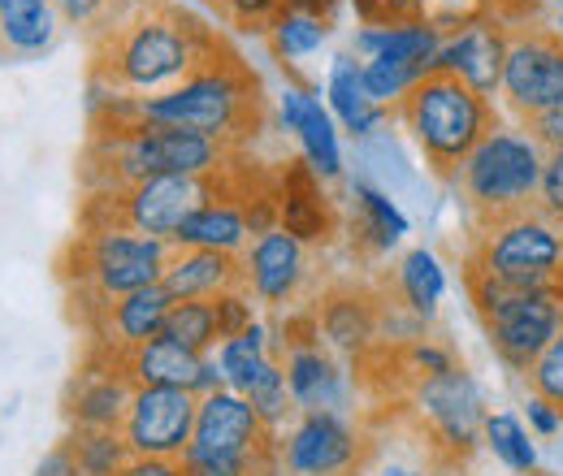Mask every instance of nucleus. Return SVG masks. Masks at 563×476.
Wrapping results in <instances>:
<instances>
[{
	"instance_id": "obj_1",
	"label": "nucleus",
	"mask_w": 563,
	"mask_h": 476,
	"mask_svg": "<svg viewBox=\"0 0 563 476\" xmlns=\"http://www.w3.org/2000/svg\"><path fill=\"white\" fill-rule=\"evenodd\" d=\"M221 48L225 40L174 0H122L91 35V96H161Z\"/></svg>"
},
{
	"instance_id": "obj_2",
	"label": "nucleus",
	"mask_w": 563,
	"mask_h": 476,
	"mask_svg": "<svg viewBox=\"0 0 563 476\" xmlns=\"http://www.w3.org/2000/svg\"><path fill=\"white\" fill-rule=\"evenodd\" d=\"M135 118L161 122V126H183V131L209 135L225 143L230 152H239L265 126V91L252 69L230 48H221L209 66H200L178 87L135 100Z\"/></svg>"
},
{
	"instance_id": "obj_3",
	"label": "nucleus",
	"mask_w": 563,
	"mask_h": 476,
	"mask_svg": "<svg viewBox=\"0 0 563 476\" xmlns=\"http://www.w3.org/2000/svg\"><path fill=\"white\" fill-rule=\"evenodd\" d=\"M239 152L209 135L161 126V122H122V126H91L87 143V187L118 191L147 178L174 174H221Z\"/></svg>"
},
{
	"instance_id": "obj_4",
	"label": "nucleus",
	"mask_w": 563,
	"mask_h": 476,
	"mask_svg": "<svg viewBox=\"0 0 563 476\" xmlns=\"http://www.w3.org/2000/svg\"><path fill=\"white\" fill-rule=\"evenodd\" d=\"M252 178V165L239 156L221 174H174V178H147L118 191H91L82 208V230H135L147 239H161L174 247L183 221L217 196H239Z\"/></svg>"
},
{
	"instance_id": "obj_5",
	"label": "nucleus",
	"mask_w": 563,
	"mask_h": 476,
	"mask_svg": "<svg viewBox=\"0 0 563 476\" xmlns=\"http://www.w3.org/2000/svg\"><path fill=\"white\" fill-rule=\"evenodd\" d=\"M395 113L408 126L429 174L442 182H455L468 152L490 135L494 126H503L490 96L473 91L468 82H460L455 74H442V69L424 74Z\"/></svg>"
},
{
	"instance_id": "obj_6",
	"label": "nucleus",
	"mask_w": 563,
	"mask_h": 476,
	"mask_svg": "<svg viewBox=\"0 0 563 476\" xmlns=\"http://www.w3.org/2000/svg\"><path fill=\"white\" fill-rule=\"evenodd\" d=\"M464 273H482L520 290H555L563 286V225L542 208L477 221Z\"/></svg>"
},
{
	"instance_id": "obj_7",
	"label": "nucleus",
	"mask_w": 563,
	"mask_h": 476,
	"mask_svg": "<svg viewBox=\"0 0 563 476\" xmlns=\"http://www.w3.org/2000/svg\"><path fill=\"white\" fill-rule=\"evenodd\" d=\"M542 165H547V152L525 126H494L490 135L468 152V160L460 165L451 187L464 196L473 225H477V221L538 208Z\"/></svg>"
},
{
	"instance_id": "obj_8",
	"label": "nucleus",
	"mask_w": 563,
	"mask_h": 476,
	"mask_svg": "<svg viewBox=\"0 0 563 476\" xmlns=\"http://www.w3.org/2000/svg\"><path fill=\"white\" fill-rule=\"evenodd\" d=\"M473 312L486 330V342L503 368L529 373L533 359L563 334V286L555 290H520L482 273H464Z\"/></svg>"
},
{
	"instance_id": "obj_9",
	"label": "nucleus",
	"mask_w": 563,
	"mask_h": 476,
	"mask_svg": "<svg viewBox=\"0 0 563 476\" xmlns=\"http://www.w3.org/2000/svg\"><path fill=\"white\" fill-rule=\"evenodd\" d=\"M169 252H174L169 243L135 230H82L66 247L62 273L78 286V295H87L100 308L109 299L156 286Z\"/></svg>"
},
{
	"instance_id": "obj_10",
	"label": "nucleus",
	"mask_w": 563,
	"mask_h": 476,
	"mask_svg": "<svg viewBox=\"0 0 563 476\" xmlns=\"http://www.w3.org/2000/svg\"><path fill=\"white\" fill-rule=\"evenodd\" d=\"M408 416L421 424V433L429 438V446L438 451L442 468H460L473 460V451L482 446V429H486V399L477 377L455 364L438 377H424L408 390L404 399Z\"/></svg>"
},
{
	"instance_id": "obj_11",
	"label": "nucleus",
	"mask_w": 563,
	"mask_h": 476,
	"mask_svg": "<svg viewBox=\"0 0 563 476\" xmlns=\"http://www.w3.org/2000/svg\"><path fill=\"white\" fill-rule=\"evenodd\" d=\"M498 96L507 109L529 126L542 113L563 109V31L542 22H520L511 26L507 40V66Z\"/></svg>"
},
{
	"instance_id": "obj_12",
	"label": "nucleus",
	"mask_w": 563,
	"mask_h": 476,
	"mask_svg": "<svg viewBox=\"0 0 563 476\" xmlns=\"http://www.w3.org/2000/svg\"><path fill=\"white\" fill-rule=\"evenodd\" d=\"M364 433L339 411H299L278 433L282 476H355Z\"/></svg>"
},
{
	"instance_id": "obj_13",
	"label": "nucleus",
	"mask_w": 563,
	"mask_h": 476,
	"mask_svg": "<svg viewBox=\"0 0 563 476\" xmlns=\"http://www.w3.org/2000/svg\"><path fill=\"white\" fill-rule=\"evenodd\" d=\"M200 395L169 386H135L131 411L122 420V438L135 460H183L196 433Z\"/></svg>"
},
{
	"instance_id": "obj_14",
	"label": "nucleus",
	"mask_w": 563,
	"mask_h": 476,
	"mask_svg": "<svg viewBox=\"0 0 563 476\" xmlns=\"http://www.w3.org/2000/svg\"><path fill=\"white\" fill-rule=\"evenodd\" d=\"M308 281H312V256H308V247H303L295 234H286L282 225L256 234V239L247 243V252H243V286L252 290L256 303L290 312V308L303 299Z\"/></svg>"
},
{
	"instance_id": "obj_15",
	"label": "nucleus",
	"mask_w": 563,
	"mask_h": 476,
	"mask_svg": "<svg viewBox=\"0 0 563 476\" xmlns=\"http://www.w3.org/2000/svg\"><path fill=\"white\" fill-rule=\"evenodd\" d=\"M265 451H278V433L239 390L225 386L200 399L187 455H265Z\"/></svg>"
},
{
	"instance_id": "obj_16",
	"label": "nucleus",
	"mask_w": 563,
	"mask_h": 476,
	"mask_svg": "<svg viewBox=\"0 0 563 476\" xmlns=\"http://www.w3.org/2000/svg\"><path fill=\"white\" fill-rule=\"evenodd\" d=\"M131 399H135V381H131L122 355L91 346L82 373L66 390V420H70V429H122Z\"/></svg>"
},
{
	"instance_id": "obj_17",
	"label": "nucleus",
	"mask_w": 563,
	"mask_h": 476,
	"mask_svg": "<svg viewBox=\"0 0 563 476\" xmlns=\"http://www.w3.org/2000/svg\"><path fill=\"white\" fill-rule=\"evenodd\" d=\"M507 40H511V26L503 18H494V13H482V18L446 31L442 53H438V69L455 74L460 82H468L482 96H494L503 87Z\"/></svg>"
},
{
	"instance_id": "obj_18",
	"label": "nucleus",
	"mask_w": 563,
	"mask_h": 476,
	"mask_svg": "<svg viewBox=\"0 0 563 476\" xmlns=\"http://www.w3.org/2000/svg\"><path fill=\"white\" fill-rule=\"evenodd\" d=\"M312 312L321 325V342L334 355L360 359L364 351H373L382 342V290H368L355 281H334L321 290Z\"/></svg>"
},
{
	"instance_id": "obj_19",
	"label": "nucleus",
	"mask_w": 563,
	"mask_h": 476,
	"mask_svg": "<svg viewBox=\"0 0 563 476\" xmlns=\"http://www.w3.org/2000/svg\"><path fill=\"white\" fill-rule=\"evenodd\" d=\"M286 373V390L295 411H347L352 403V377L339 364V355L325 342H299L274 351Z\"/></svg>"
},
{
	"instance_id": "obj_20",
	"label": "nucleus",
	"mask_w": 563,
	"mask_h": 476,
	"mask_svg": "<svg viewBox=\"0 0 563 476\" xmlns=\"http://www.w3.org/2000/svg\"><path fill=\"white\" fill-rule=\"evenodd\" d=\"M278 225L303 247H330L339 234V212L325 196V182L308 169V160H286L274 178Z\"/></svg>"
},
{
	"instance_id": "obj_21",
	"label": "nucleus",
	"mask_w": 563,
	"mask_h": 476,
	"mask_svg": "<svg viewBox=\"0 0 563 476\" xmlns=\"http://www.w3.org/2000/svg\"><path fill=\"white\" fill-rule=\"evenodd\" d=\"M169 308H174V299H169V290L161 281L147 286V290H135V295L109 299V303L96 308V325H91V339L96 342L91 346L126 359L135 346L161 339Z\"/></svg>"
},
{
	"instance_id": "obj_22",
	"label": "nucleus",
	"mask_w": 563,
	"mask_h": 476,
	"mask_svg": "<svg viewBox=\"0 0 563 476\" xmlns=\"http://www.w3.org/2000/svg\"><path fill=\"white\" fill-rule=\"evenodd\" d=\"M395 416L382 424V433H364V455L355 476H433L446 473L438 451L429 446L421 424L408 416L404 403H395Z\"/></svg>"
},
{
	"instance_id": "obj_23",
	"label": "nucleus",
	"mask_w": 563,
	"mask_h": 476,
	"mask_svg": "<svg viewBox=\"0 0 563 476\" xmlns=\"http://www.w3.org/2000/svg\"><path fill=\"white\" fill-rule=\"evenodd\" d=\"M161 286L169 290L174 303L183 299H217L221 290L243 286V256L230 252H209V247H174Z\"/></svg>"
},
{
	"instance_id": "obj_24",
	"label": "nucleus",
	"mask_w": 563,
	"mask_h": 476,
	"mask_svg": "<svg viewBox=\"0 0 563 476\" xmlns=\"http://www.w3.org/2000/svg\"><path fill=\"white\" fill-rule=\"evenodd\" d=\"M442 31L424 18H408V22H368L355 31V57L373 62H404V66H424L438 69V53H442Z\"/></svg>"
},
{
	"instance_id": "obj_25",
	"label": "nucleus",
	"mask_w": 563,
	"mask_h": 476,
	"mask_svg": "<svg viewBox=\"0 0 563 476\" xmlns=\"http://www.w3.org/2000/svg\"><path fill=\"white\" fill-rule=\"evenodd\" d=\"M325 109L334 113V122H339V131H347L352 139H373L382 126H386V118H390V109H382V104H373L368 100V91H364V78H360V62H355L352 53H339L334 62H330V78H325Z\"/></svg>"
},
{
	"instance_id": "obj_26",
	"label": "nucleus",
	"mask_w": 563,
	"mask_h": 476,
	"mask_svg": "<svg viewBox=\"0 0 563 476\" xmlns=\"http://www.w3.org/2000/svg\"><path fill=\"white\" fill-rule=\"evenodd\" d=\"M62 35V13L53 0H4L0 4V53L4 57H44Z\"/></svg>"
},
{
	"instance_id": "obj_27",
	"label": "nucleus",
	"mask_w": 563,
	"mask_h": 476,
	"mask_svg": "<svg viewBox=\"0 0 563 476\" xmlns=\"http://www.w3.org/2000/svg\"><path fill=\"white\" fill-rule=\"evenodd\" d=\"M122 364H126L135 386H169V390H191V395H196L200 373H205V355L200 351H187L183 342L165 339V334L135 346Z\"/></svg>"
},
{
	"instance_id": "obj_28",
	"label": "nucleus",
	"mask_w": 563,
	"mask_h": 476,
	"mask_svg": "<svg viewBox=\"0 0 563 476\" xmlns=\"http://www.w3.org/2000/svg\"><path fill=\"white\" fill-rule=\"evenodd\" d=\"M247 243H252V230H247L239 196H217L205 208H196L174 239V247H209V252H230V256H243Z\"/></svg>"
},
{
	"instance_id": "obj_29",
	"label": "nucleus",
	"mask_w": 563,
	"mask_h": 476,
	"mask_svg": "<svg viewBox=\"0 0 563 476\" xmlns=\"http://www.w3.org/2000/svg\"><path fill=\"white\" fill-rule=\"evenodd\" d=\"M352 200H355V243L368 252V256H386L404 234H408V217L399 212V204L382 191V187H373V182H364V178H355L352 187Z\"/></svg>"
},
{
	"instance_id": "obj_30",
	"label": "nucleus",
	"mask_w": 563,
	"mask_h": 476,
	"mask_svg": "<svg viewBox=\"0 0 563 476\" xmlns=\"http://www.w3.org/2000/svg\"><path fill=\"white\" fill-rule=\"evenodd\" d=\"M390 295H395L412 317H421L424 325H429V321L438 317L442 295H446V273L438 265V256H433L429 247L404 252L399 265H395V277H390Z\"/></svg>"
},
{
	"instance_id": "obj_31",
	"label": "nucleus",
	"mask_w": 563,
	"mask_h": 476,
	"mask_svg": "<svg viewBox=\"0 0 563 476\" xmlns=\"http://www.w3.org/2000/svg\"><path fill=\"white\" fill-rule=\"evenodd\" d=\"M295 139H299V147H303L308 169H312L321 182H339V178H343V139H339V122H334V113L321 104L317 91L308 96V109H303V122H299Z\"/></svg>"
},
{
	"instance_id": "obj_32",
	"label": "nucleus",
	"mask_w": 563,
	"mask_h": 476,
	"mask_svg": "<svg viewBox=\"0 0 563 476\" xmlns=\"http://www.w3.org/2000/svg\"><path fill=\"white\" fill-rule=\"evenodd\" d=\"M78 476H118L135 455L122 438V429H70L66 442Z\"/></svg>"
},
{
	"instance_id": "obj_33",
	"label": "nucleus",
	"mask_w": 563,
	"mask_h": 476,
	"mask_svg": "<svg viewBox=\"0 0 563 476\" xmlns=\"http://www.w3.org/2000/svg\"><path fill=\"white\" fill-rule=\"evenodd\" d=\"M482 446L494 460L516 476H538V446L529 438V429L520 424V416L511 411H486V429H482Z\"/></svg>"
},
{
	"instance_id": "obj_34",
	"label": "nucleus",
	"mask_w": 563,
	"mask_h": 476,
	"mask_svg": "<svg viewBox=\"0 0 563 476\" xmlns=\"http://www.w3.org/2000/svg\"><path fill=\"white\" fill-rule=\"evenodd\" d=\"M239 395L256 408V416L274 429V433H282L299 411H295V403H290V390H286V373H282V359L278 355H269L243 386H239Z\"/></svg>"
},
{
	"instance_id": "obj_35",
	"label": "nucleus",
	"mask_w": 563,
	"mask_h": 476,
	"mask_svg": "<svg viewBox=\"0 0 563 476\" xmlns=\"http://www.w3.org/2000/svg\"><path fill=\"white\" fill-rule=\"evenodd\" d=\"M265 40H269V48H274V57H278L282 66L286 62H303V57L321 53V44L330 40V22L308 18V13H295V9H282L278 18L269 22Z\"/></svg>"
},
{
	"instance_id": "obj_36",
	"label": "nucleus",
	"mask_w": 563,
	"mask_h": 476,
	"mask_svg": "<svg viewBox=\"0 0 563 476\" xmlns=\"http://www.w3.org/2000/svg\"><path fill=\"white\" fill-rule=\"evenodd\" d=\"M212 355H217V364H221V373H225V386L239 390V386L274 355V330H269L265 321H256V325H247L239 339L217 342Z\"/></svg>"
},
{
	"instance_id": "obj_37",
	"label": "nucleus",
	"mask_w": 563,
	"mask_h": 476,
	"mask_svg": "<svg viewBox=\"0 0 563 476\" xmlns=\"http://www.w3.org/2000/svg\"><path fill=\"white\" fill-rule=\"evenodd\" d=\"M424 74H433V69L404 66V62H386V57L360 62L364 91H368V100H373V104H382V109H399V104H404V96H408V91L421 82Z\"/></svg>"
},
{
	"instance_id": "obj_38",
	"label": "nucleus",
	"mask_w": 563,
	"mask_h": 476,
	"mask_svg": "<svg viewBox=\"0 0 563 476\" xmlns=\"http://www.w3.org/2000/svg\"><path fill=\"white\" fill-rule=\"evenodd\" d=\"M161 334L183 342L187 351H200V355H212L217 342H221L217 339V317H212L209 299H183V303H174Z\"/></svg>"
},
{
	"instance_id": "obj_39",
	"label": "nucleus",
	"mask_w": 563,
	"mask_h": 476,
	"mask_svg": "<svg viewBox=\"0 0 563 476\" xmlns=\"http://www.w3.org/2000/svg\"><path fill=\"white\" fill-rule=\"evenodd\" d=\"M212 303V317H217V339H239L247 325H256L261 317H256V299H252V290L247 286H234V290H221Z\"/></svg>"
},
{
	"instance_id": "obj_40",
	"label": "nucleus",
	"mask_w": 563,
	"mask_h": 476,
	"mask_svg": "<svg viewBox=\"0 0 563 476\" xmlns=\"http://www.w3.org/2000/svg\"><path fill=\"white\" fill-rule=\"evenodd\" d=\"M525 377H529V390H533L538 399H547V403L563 416V334L533 359V368H529Z\"/></svg>"
},
{
	"instance_id": "obj_41",
	"label": "nucleus",
	"mask_w": 563,
	"mask_h": 476,
	"mask_svg": "<svg viewBox=\"0 0 563 476\" xmlns=\"http://www.w3.org/2000/svg\"><path fill=\"white\" fill-rule=\"evenodd\" d=\"M217 9H221V18H225L234 31H247V35L256 31V35H265L269 22L286 9V0H217Z\"/></svg>"
},
{
	"instance_id": "obj_42",
	"label": "nucleus",
	"mask_w": 563,
	"mask_h": 476,
	"mask_svg": "<svg viewBox=\"0 0 563 476\" xmlns=\"http://www.w3.org/2000/svg\"><path fill=\"white\" fill-rule=\"evenodd\" d=\"M53 4H57V13H62V26L96 35V31L118 13L122 0H53Z\"/></svg>"
},
{
	"instance_id": "obj_43",
	"label": "nucleus",
	"mask_w": 563,
	"mask_h": 476,
	"mask_svg": "<svg viewBox=\"0 0 563 476\" xmlns=\"http://www.w3.org/2000/svg\"><path fill=\"white\" fill-rule=\"evenodd\" d=\"M538 208L563 225V147L560 152H547V165H542V187H538Z\"/></svg>"
},
{
	"instance_id": "obj_44",
	"label": "nucleus",
	"mask_w": 563,
	"mask_h": 476,
	"mask_svg": "<svg viewBox=\"0 0 563 476\" xmlns=\"http://www.w3.org/2000/svg\"><path fill=\"white\" fill-rule=\"evenodd\" d=\"M525 131L538 139V147H542V152H560V147H563V109H555V113H542V118H533Z\"/></svg>"
},
{
	"instance_id": "obj_45",
	"label": "nucleus",
	"mask_w": 563,
	"mask_h": 476,
	"mask_svg": "<svg viewBox=\"0 0 563 476\" xmlns=\"http://www.w3.org/2000/svg\"><path fill=\"white\" fill-rule=\"evenodd\" d=\"M563 424V416L547 399H538V395H529V429L533 433H542V438H555Z\"/></svg>"
},
{
	"instance_id": "obj_46",
	"label": "nucleus",
	"mask_w": 563,
	"mask_h": 476,
	"mask_svg": "<svg viewBox=\"0 0 563 476\" xmlns=\"http://www.w3.org/2000/svg\"><path fill=\"white\" fill-rule=\"evenodd\" d=\"M118 476H183L178 460H131Z\"/></svg>"
},
{
	"instance_id": "obj_47",
	"label": "nucleus",
	"mask_w": 563,
	"mask_h": 476,
	"mask_svg": "<svg viewBox=\"0 0 563 476\" xmlns=\"http://www.w3.org/2000/svg\"><path fill=\"white\" fill-rule=\"evenodd\" d=\"M339 4H343V0H286V9H295V13H308V18H321V22H334Z\"/></svg>"
},
{
	"instance_id": "obj_48",
	"label": "nucleus",
	"mask_w": 563,
	"mask_h": 476,
	"mask_svg": "<svg viewBox=\"0 0 563 476\" xmlns=\"http://www.w3.org/2000/svg\"><path fill=\"white\" fill-rule=\"evenodd\" d=\"M40 476H78L74 473V460H70V451L66 446H57L44 464H40Z\"/></svg>"
},
{
	"instance_id": "obj_49",
	"label": "nucleus",
	"mask_w": 563,
	"mask_h": 476,
	"mask_svg": "<svg viewBox=\"0 0 563 476\" xmlns=\"http://www.w3.org/2000/svg\"><path fill=\"white\" fill-rule=\"evenodd\" d=\"M560 31H563V13H560Z\"/></svg>"
},
{
	"instance_id": "obj_50",
	"label": "nucleus",
	"mask_w": 563,
	"mask_h": 476,
	"mask_svg": "<svg viewBox=\"0 0 563 476\" xmlns=\"http://www.w3.org/2000/svg\"><path fill=\"white\" fill-rule=\"evenodd\" d=\"M0 4H4V0H0Z\"/></svg>"
},
{
	"instance_id": "obj_51",
	"label": "nucleus",
	"mask_w": 563,
	"mask_h": 476,
	"mask_svg": "<svg viewBox=\"0 0 563 476\" xmlns=\"http://www.w3.org/2000/svg\"><path fill=\"white\" fill-rule=\"evenodd\" d=\"M212 4H217V0H212Z\"/></svg>"
}]
</instances>
